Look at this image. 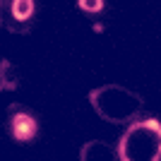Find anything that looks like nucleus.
Masks as SVG:
<instances>
[{"instance_id":"nucleus-1","label":"nucleus","mask_w":161,"mask_h":161,"mask_svg":"<svg viewBox=\"0 0 161 161\" xmlns=\"http://www.w3.org/2000/svg\"><path fill=\"white\" fill-rule=\"evenodd\" d=\"M10 128H12V137H14V140L27 142V140H31L34 135H36L39 125H36V120H34L29 113H17V115H12Z\"/></svg>"},{"instance_id":"nucleus-2","label":"nucleus","mask_w":161,"mask_h":161,"mask_svg":"<svg viewBox=\"0 0 161 161\" xmlns=\"http://www.w3.org/2000/svg\"><path fill=\"white\" fill-rule=\"evenodd\" d=\"M34 14V0H12V17L17 22H24Z\"/></svg>"},{"instance_id":"nucleus-3","label":"nucleus","mask_w":161,"mask_h":161,"mask_svg":"<svg viewBox=\"0 0 161 161\" xmlns=\"http://www.w3.org/2000/svg\"><path fill=\"white\" fill-rule=\"evenodd\" d=\"M80 7L84 12H99L103 7V0H80Z\"/></svg>"}]
</instances>
